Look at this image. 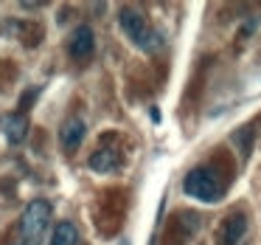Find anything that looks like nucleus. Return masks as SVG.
Returning <instances> with one entry per match:
<instances>
[{"instance_id": "obj_5", "label": "nucleus", "mask_w": 261, "mask_h": 245, "mask_svg": "<svg viewBox=\"0 0 261 245\" xmlns=\"http://www.w3.org/2000/svg\"><path fill=\"white\" fill-rule=\"evenodd\" d=\"M85 121L82 119H68L62 124V130H59V144H62L65 152H76V149L82 147V141H85Z\"/></svg>"}, {"instance_id": "obj_10", "label": "nucleus", "mask_w": 261, "mask_h": 245, "mask_svg": "<svg viewBox=\"0 0 261 245\" xmlns=\"http://www.w3.org/2000/svg\"><path fill=\"white\" fill-rule=\"evenodd\" d=\"M34 96H37V91H31V93H25V96H20V113H23V110H29V104L34 102Z\"/></svg>"}, {"instance_id": "obj_2", "label": "nucleus", "mask_w": 261, "mask_h": 245, "mask_svg": "<svg viewBox=\"0 0 261 245\" xmlns=\"http://www.w3.org/2000/svg\"><path fill=\"white\" fill-rule=\"evenodd\" d=\"M48 222H51V203L40 197L31 200L23 211V220H20V234H23L25 245H40Z\"/></svg>"}, {"instance_id": "obj_4", "label": "nucleus", "mask_w": 261, "mask_h": 245, "mask_svg": "<svg viewBox=\"0 0 261 245\" xmlns=\"http://www.w3.org/2000/svg\"><path fill=\"white\" fill-rule=\"evenodd\" d=\"M96 51V37H93V29L90 26H76L68 37V54L76 59V62H87Z\"/></svg>"}, {"instance_id": "obj_6", "label": "nucleus", "mask_w": 261, "mask_h": 245, "mask_svg": "<svg viewBox=\"0 0 261 245\" xmlns=\"http://www.w3.org/2000/svg\"><path fill=\"white\" fill-rule=\"evenodd\" d=\"M244 231H247V217H244L242 211H236V214H230L225 220V226H222L219 245H239V239L244 237Z\"/></svg>"}, {"instance_id": "obj_1", "label": "nucleus", "mask_w": 261, "mask_h": 245, "mask_svg": "<svg viewBox=\"0 0 261 245\" xmlns=\"http://www.w3.org/2000/svg\"><path fill=\"white\" fill-rule=\"evenodd\" d=\"M118 23H121V29H124V34L132 40V46H138L141 51L152 54V51H158V48H160V34L146 23V17H143L138 9L121 6L118 9Z\"/></svg>"}, {"instance_id": "obj_7", "label": "nucleus", "mask_w": 261, "mask_h": 245, "mask_svg": "<svg viewBox=\"0 0 261 245\" xmlns=\"http://www.w3.org/2000/svg\"><path fill=\"white\" fill-rule=\"evenodd\" d=\"M121 166V155L118 149H96L90 155V169L93 172H113Z\"/></svg>"}, {"instance_id": "obj_3", "label": "nucleus", "mask_w": 261, "mask_h": 245, "mask_svg": "<svg viewBox=\"0 0 261 245\" xmlns=\"http://www.w3.org/2000/svg\"><path fill=\"white\" fill-rule=\"evenodd\" d=\"M182 189H186L188 197L202 200V203H216V200L222 197V183H219V177L214 175L211 166H197V169H191L186 175V181H182Z\"/></svg>"}, {"instance_id": "obj_9", "label": "nucleus", "mask_w": 261, "mask_h": 245, "mask_svg": "<svg viewBox=\"0 0 261 245\" xmlns=\"http://www.w3.org/2000/svg\"><path fill=\"white\" fill-rule=\"evenodd\" d=\"M76 242H79V228L70 220H62V222H57L48 245H76Z\"/></svg>"}, {"instance_id": "obj_8", "label": "nucleus", "mask_w": 261, "mask_h": 245, "mask_svg": "<svg viewBox=\"0 0 261 245\" xmlns=\"http://www.w3.org/2000/svg\"><path fill=\"white\" fill-rule=\"evenodd\" d=\"M3 132H6V138L12 144H20L25 138V132H29V121H25V116L23 113H17V116H3Z\"/></svg>"}]
</instances>
